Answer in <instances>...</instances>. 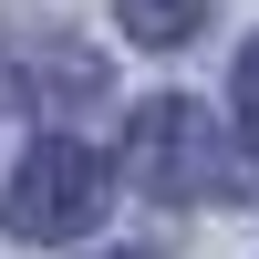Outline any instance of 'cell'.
Masks as SVG:
<instances>
[{
  "label": "cell",
  "instance_id": "obj_1",
  "mask_svg": "<svg viewBox=\"0 0 259 259\" xmlns=\"http://www.w3.org/2000/svg\"><path fill=\"white\" fill-rule=\"evenodd\" d=\"M104 197H114V166L83 135H31L11 156V177H0V228L31 249H73V239H94Z\"/></svg>",
  "mask_w": 259,
  "mask_h": 259
},
{
  "label": "cell",
  "instance_id": "obj_2",
  "mask_svg": "<svg viewBox=\"0 0 259 259\" xmlns=\"http://www.w3.org/2000/svg\"><path fill=\"white\" fill-rule=\"evenodd\" d=\"M124 177H135L145 197H166V207H207V197L239 187V156H228V135L207 124V104L145 94L135 114H124Z\"/></svg>",
  "mask_w": 259,
  "mask_h": 259
},
{
  "label": "cell",
  "instance_id": "obj_3",
  "mask_svg": "<svg viewBox=\"0 0 259 259\" xmlns=\"http://www.w3.org/2000/svg\"><path fill=\"white\" fill-rule=\"evenodd\" d=\"M124 41H145V52H177V41L207 31V0H114Z\"/></svg>",
  "mask_w": 259,
  "mask_h": 259
},
{
  "label": "cell",
  "instance_id": "obj_4",
  "mask_svg": "<svg viewBox=\"0 0 259 259\" xmlns=\"http://www.w3.org/2000/svg\"><path fill=\"white\" fill-rule=\"evenodd\" d=\"M228 104H239V135L259 156V41H239V73H228Z\"/></svg>",
  "mask_w": 259,
  "mask_h": 259
},
{
  "label": "cell",
  "instance_id": "obj_5",
  "mask_svg": "<svg viewBox=\"0 0 259 259\" xmlns=\"http://www.w3.org/2000/svg\"><path fill=\"white\" fill-rule=\"evenodd\" d=\"M114 259H145V249H114Z\"/></svg>",
  "mask_w": 259,
  "mask_h": 259
}]
</instances>
